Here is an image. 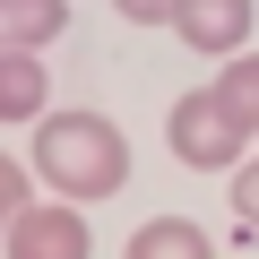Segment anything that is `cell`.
<instances>
[{"instance_id":"6da1fadb","label":"cell","mask_w":259,"mask_h":259,"mask_svg":"<svg viewBox=\"0 0 259 259\" xmlns=\"http://www.w3.org/2000/svg\"><path fill=\"white\" fill-rule=\"evenodd\" d=\"M35 173H44V190H61L69 207L112 199V190L130 182V139H121L104 112H44V121H35Z\"/></svg>"},{"instance_id":"7a4b0ae2","label":"cell","mask_w":259,"mask_h":259,"mask_svg":"<svg viewBox=\"0 0 259 259\" xmlns=\"http://www.w3.org/2000/svg\"><path fill=\"white\" fill-rule=\"evenodd\" d=\"M242 139H250V121H242L216 87H190V95H173V112H164V147H173L190 173H233V164H242Z\"/></svg>"},{"instance_id":"3957f363","label":"cell","mask_w":259,"mask_h":259,"mask_svg":"<svg viewBox=\"0 0 259 259\" xmlns=\"http://www.w3.org/2000/svg\"><path fill=\"white\" fill-rule=\"evenodd\" d=\"M9 250L0 259H95V242H87V216L69 207V199H52V207H26L9 233H0Z\"/></svg>"},{"instance_id":"277c9868","label":"cell","mask_w":259,"mask_h":259,"mask_svg":"<svg viewBox=\"0 0 259 259\" xmlns=\"http://www.w3.org/2000/svg\"><path fill=\"white\" fill-rule=\"evenodd\" d=\"M173 35H182L190 52L242 61V44H250V0H182V9H173Z\"/></svg>"},{"instance_id":"5b68a950","label":"cell","mask_w":259,"mask_h":259,"mask_svg":"<svg viewBox=\"0 0 259 259\" xmlns=\"http://www.w3.org/2000/svg\"><path fill=\"white\" fill-rule=\"evenodd\" d=\"M44 104H52L44 52H0V121H44Z\"/></svg>"},{"instance_id":"8992f818","label":"cell","mask_w":259,"mask_h":259,"mask_svg":"<svg viewBox=\"0 0 259 259\" xmlns=\"http://www.w3.org/2000/svg\"><path fill=\"white\" fill-rule=\"evenodd\" d=\"M69 26V0H0V52H44Z\"/></svg>"},{"instance_id":"52a82bcc","label":"cell","mask_w":259,"mask_h":259,"mask_svg":"<svg viewBox=\"0 0 259 259\" xmlns=\"http://www.w3.org/2000/svg\"><path fill=\"white\" fill-rule=\"evenodd\" d=\"M121 259H216V242H207L190 216H156V225L130 233V250H121Z\"/></svg>"},{"instance_id":"ba28073f","label":"cell","mask_w":259,"mask_h":259,"mask_svg":"<svg viewBox=\"0 0 259 259\" xmlns=\"http://www.w3.org/2000/svg\"><path fill=\"white\" fill-rule=\"evenodd\" d=\"M216 95L259 130V52H242V61H225V78H216Z\"/></svg>"},{"instance_id":"9c48e42d","label":"cell","mask_w":259,"mask_h":259,"mask_svg":"<svg viewBox=\"0 0 259 259\" xmlns=\"http://www.w3.org/2000/svg\"><path fill=\"white\" fill-rule=\"evenodd\" d=\"M26 207H35V199H26V164H18L9 147H0V233H9V225H18Z\"/></svg>"},{"instance_id":"30bf717a","label":"cell","mask_w":259,"mask_h":259,"mask_svg":"<svg viewBox=\"0 0 259 259\" xmlns=\"http://www.w3.org/2000/svg\"><path fill=\"white\" fill-rule=\"evenodd\" d=\"M112 9H121L130 26H173V9H182V0H112Z\"/></svg>"},{"instance_id":"8fae6325","label":"cell","mask_w":259,"mask_h":259,"mask_svg":"<svg viewBox=\"0 0 259 259\" xmlns=\"http://www.w3.org/2000/svg\"><path fill=\"white\" fill-rule=\"evenodd\" d=\"M233 207H242V225L259 233V164H242V182H233Z\"/></svg>"}]
</instances>
